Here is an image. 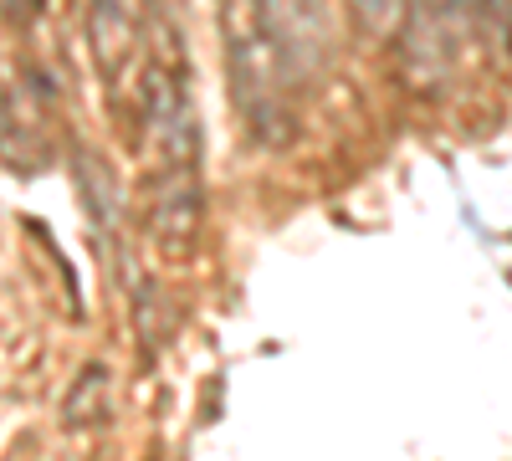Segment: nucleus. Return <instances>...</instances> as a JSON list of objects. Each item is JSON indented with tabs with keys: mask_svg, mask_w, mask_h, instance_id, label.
Instances as JSON below:
<instances>
[{
	"mask_svg": "<svg viewBox=\"0 0 512 461\" xmlns=\"http://www.w3.org/2000/svg\"><path fill=\"white\" fill-rule=\"evenodd\" d=\"M231 82H236V103H241L251 139L277 149L292 129L287 123V67L262 31H251V26L231 31Z\"/></svg>",
	"mask_w": 512,
	"mask_h": 461,
	"instance_id": "nucleus-1",
	"label": "nucleus"
},
{
	"mask_svg": "<svg viewBox=\"0 0 512 461\" xmlns=\"http://www.w3.org/2000/svg\"><path fill=\"white\" fill-rule=\"evenodd\" d=\"M134 47H139L134 11H128L123 0H98V57H103V67L118 72Z\"/></svg>",
	"mask_w": 512,
	"mask_h": 461,
	"instance_id": "nucleus-6",
	"label": "nucleus"
},
{
	"mask_svg": "<svg viewBox=\"0 0 512 461\" xmlns=\"http://www.w3.org/2000/svg\"><path fill=\"white\" fill-rule=\"evenodd\" d=\"M256 21H262V36L277 47L287 77L323 67V52H328L323 0H256Z\"/></svg>",
	"mask_w": 512,
	"mask_h": 461,
	"instance_id": "nucleus-3",
	"label": "nucleus"
},
{
	"mask_svg": "<svg viewBox=\"0 0 512 461\" xmlns=\"http://www.w3.org/2000/svg\"><path fill=\"white\" fill-rule=\"evenodd\" d=\"M134 308H139V313H134V328H139V344H144V349H159L169 333H175V323H180V318H175V303H169L154 282H139V287H134Z\"/></svg>",
	"mask_w": 512,
	"mask_h": 461,
	"instance_id": "nucleus-7",
	"label": "nucleus"
},
{
	"mask_svg": "<svg viewBox=\"0 0 512 461\" xmlns=\"http://www.w3.org/2000/svg\"><path fill=\"white\" fill-rule=\"evenodd\" d=\"M405 67L420 72L425 88H436V82L451 72V26H446V11L415 6L405 16Z\"/></svg>",
	"mask_w": 512,
	"mask_h": 461,
	"instance_id": "nucleus-4",
	"label": "nucleus"
},
{
	"mask_svg": "<svg viewBox=\"0 0 512 461\" xmlns=\"http://www.w3.org/2000/svg\"><path fill=\"white\" fill-rule=\"evenodd\" d=\"M354 16L369 26V31H390L400 21V0H349Z\"/></svg>",
	"mask_w": 512,
	"mask_h": 461,
	"instance_id": "nucleus-8",
	"label": "nucleus"
},
{
	"mask_svg": "<svg viewBox=\"0 0 512 461\" xmlns=\"http://www.w3.org/2000/svg\"><path fill=\"white\" fill-rule=\"evenodd\" d=\"M200 216H205V195H200L195 164H164L149 185V241L164 257H185L200 236Z\"/></svg>",
	"mask_w": 512,
	"mask_h": 461,
	"instance_id": "nucleus-2",
	"label": "nucleus"
},
{
	"mask_svg": "<svg viewBox=\"0 0 512 461\" xmlns=\"http://www.w3.org/2000/svg\"><path fill=\"white\" fill-rule=\"evenodd\" d=\"M108 415H113V369L103 359H88L62 395V426L67 431H98V426H108Z\"/></svg>",
	"mask_w": 512,
	"mask_h": 461,
	"instance_id": "nucleus-5",
	"label": "nucleus"
}]
</instances>
